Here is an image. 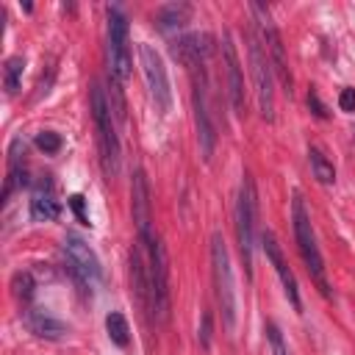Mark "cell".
<instances>
[{"instance_id":"obj_1","label":"cell","mask_w":355,"mask_h":355,"mask_svg":"<svg viewBox=\"0 0 355 355\" xmlns=\"http://www.w3.org/2000/svg\"><path fill=\"white\" fill-rule=\"evenodd\" d=\"M89 103H92V116H94V128H97V144H100V164L105 178L111 180L119 172V139H116V128H114V108L103 92V86L94 80L89 89Z\"/></svg>"},{"instance_id":"obj_2","label":"cell","mask_w":355,"mask_h":355,"mask_svg":"<svg viewBox=\"0 0 355 355\" xmlns=\"http://www.w3.org/2000/svg\"><path fill=\"white\" fill-rule=\"evenodd\" d=\"M291 222H294V239H297L300 255H302V261L308 266V275L316 280L322 294L330 297V286H327V275H324V261H322V252H319V244H316V233H313L311 216H308L305 202H302L300 194H294V200H291Z\"/></svg>"},{"instance_id":"obj_3","label":"cell","mask_w":355,"mask_h":355,"mask_svg":"<svg viewBox=\"0 0 355 355\" xmlns=\"http://www.w3.org/2000/svg\"><path fill=\"white\" fill-rule=\"evenodd\" d=\"M147 280H150V311L155 319L164 324L169 319V263H166V247L161 244L158 236H153L147 244Z\"/></svg>"},{"instance_id":"obj_4","label":"cell","mask_w":355,"mask_h":355,"mask_svg":"<svg viewBox=\"0 0 355 355\" xmlns=\"http://www.w3.org/2000/svg\"><path fill=\"white\" fill-rule=\"evenodd\" d=\"M255 216H258V194L250 172L241 175L239 183V200H236V236H239V250L247 275L252 277V247H255Z\"/></svg>"},{"instance_id":"obj_5","label":"cell","mask_w":355,"mask_h":355,"mask_svg":"<svg viewBox=\"0 0 355 355\" xmlns=\"http://www.w3.org/2000/svg\"><path fill=\"white\" fill-rule=\"evenodd\" d=\"M250 14H252V22H255L258 39H261V44H263V50H266V55H269V61H272L275 75L280 78V83H283V89H286V94H291L294 78H291V69H288V58H286L283 36H280V31H277V28H275V22H272L269 8H266V6H261V3H250Z\"/></svg>"},{"instance_id":"obj_6","label":"cell","mask_w":355,"mask_h":355,"mask_svg":"<svg viewBox=\"0 0 355 355\" xmlns=\"http://www.w3.org/2000/svg\"><path fill=\"white\" fill-rule=\"evenodd\" d=\"M211 266H214V286H216V300L222 311V322L227 330L236 324V283H233V269H230V255L222 233L211 236Z\"/></svg>"},{"instance_id":"obj_7","label":"cell","mask_w":355,"mask_h":355,"mask_svg":"<svg viewBox=\"0 0 355 355\" xmlns=\"http://www.w3.org/2000/svg\"><path fill=\"white\" fill-rule=\"evenodd\" d=\"M108 17V75L116 83H125L130 75V44H128V19L116 6L105 8Z\"/></svg>"},{"instance_id":"obj_8","label":"cell","mask_w":355,"mask_h":355,"mask_svg":"<svg viewBox=\"0 0 355 355\" xmlns=\"http://www.w3.org/2000/svg\"><path fill=\"white\" fill-rule=\"evenodd\" d=\"M250 39V67H252V83H255V100H258V111L263 119H275V89H272V61L258 39L255 31L247 33Z\"/></svg>"},{"instance_id":"obj_9","label":"cell","mask_w":355,"mask_h":355,"mask_svg":"<svg viewBox=\"0 0 355 355\" xmlns=\"http://www.w3.org/2000/svg\"><path fill=\"white\" fill-rule=\"evenodd\" d=\"M64 255H67V272L72 275V280L80 286L83 294L89 291V286L100 283V277H103L100 258L80 236H75V233L64 236Z\"/></svg>"},{"instance_id":"obj_10","label":"cell","mask_w":355,"mask_h":355,"mask_svg":"<svg viewBox=\"0 0 355 355\" xmlns=\"http://www.w3.org/2000/svg\"><path fill=\"white\" fill-rule=\"evenodd\" d=\"M139 64H141V75L150 92V100L155 103V108L161 114H166L172 108V89H169V78H166V67L158 55V50H153L150 44H139Z\"/></svg>"},{"instance_id":"obj_11","label":"cell","mask_w":355,"mask_h":355,"mask_svg":"<svg viewBox=\"0 0 355 355\" xmlns=\"http://www.w3.org/2000/svg\"><path fill=\"white\" fill-rule=\"evenodd\" d=\"M191 103H194V125H197L200 155H202V161L208 164L211 155H214V147H216V128H214V119H211V111H208V100H205V69L200 72V78L194 75V94H191Z\"/></svg>"},{"instance_id":"obj_12","label":"cell","mask_w":355,"mask_h":355,"mask_svg":"<svg viewBox=\"0 0 355 355\" xmlns=\"http://www.w3.org/2000/svg\"><path fill=\"white\" fill-rule=\"evenodd\" d=\"M130 208H133V222L139 230V244H147L155 233H153V205H150V183L147 175L141 169L133 172V183H130Z\"/></svg>"},{"instance_id":"obj_13","label":"cell","mask_w":355,"mask_h":355,"mask_svg":"<svg viewBox=\"0 0 355 355\" xmlns=\"http://www.w3.org/2000/svg\"><path fill=\"white\" fill-rule=\"evenodd\" d=\"M222 58H225V75H227V97L236 116H244V78H241V61L233 44V33L225 31L222 36Z\"/></svg>"},{"instance_id":"obj_14","label":"cell","mask_w":355,"mask_h":355,"mask_svg":"<svg viewBox=\"0 0 355 355\" xmlns=\"http://www.w3.org/2000/svg\"><path fill=\"white\" fill-rule=\"evenodd\" d=\"M261 244H263V252H266V258L272 261V266H275V272H277V277H280V283H283V291H286L288 302L294 305V311H302L297 277H294V272L288 269V263H286V258H283V252H280V244H277L275 233H272V230H263V233H261Z\"/></svg>"},{"instance_id":"obj_15","label":"cell","mask_w":355,"mask_h":355,"mask_svg":"<svg viewBox=\"0 0 355 355\" xmlns=\"http://www.w3.org/2000/svg\"><path fill=\"white\" fill-rule=\"evenodd\" d=\"M22 322H25V327H28L33 336H39V338L55 341V338H64V333H67V324H64L61 319H55L53 313L42 311V308H28V311H22Z\"/></svg>"},{"instance_id":"obj_16","label":"cell","mask_w":355,"mask_h":355,"mask_svg":"<svg viewBox=\"0 0 355 355\" xmlns=\"http://www.w3.org/2000/svg\"><path fill=\"white\" fill-rule=\"evenodd\" d=\"M22 155H25V141L19 136H14L11 144H8V175H6V186H3V202L11 200V194H14L17 186H25L28 183V172H25Z\"/></svg>"},{"instance_id":"obj_17","label":"cell","mask_w":355,"mask_h":355,"mask_svg":"<svg viewBox=\"0 0 355 355\" xmlns=\"http://www.w3.org/2000/svg\"><path fill=\"white\" fill-rule=\"evenodd\" d=\"M61 214V205L58 200L53 197V183L47 178H42L31 194V219L36 222H50V219H58Z\"/></svg>"},{"instance_id":"obj_18","label":"cell","mask_w":355,"mask_h":355,"mask_svg":"<svg viewBox=\"0 0 355 355\" xmlns=\"http://www.w3.org/2000/svg\"><path fill=\"white\" fill-rule=\"evenodd\" d=\"M191 14V6L186 3H169V6H161L155 11V22L161 31H172V28H180Z\"/></svg>"},{"instance_id":"obj_19","label":"cell","mask_w":355,"mask_h":355,"mask_svg":"<svg viewBox=\"0 0 355 355\" xmlns=\"http://www.w3.org/2000/svg\"><path fill=\"white\" fill-rule=\"evenodd\" d=\"M308 161H311V172L313 178L322 183V186H330L336 183V169H333V161L319 150V147H308Z\"/></svg>"},{"instance_id":"obj_20","label":"cell","mask_w":355,"mask_h":355,"mask_svg":"<svg viewBox=\"0 0 355 355\" xmlns=\"http://www.w3.org/2000/svg\"><path fill=\"white\" fill-rule=\"evenodd\" d=\"M105 333H108L111 344H116V347H128V341H130L128 319H125L119 311H111V313L105 316Z\"/></svg>"},{"instance_id":"obj_21","label":"cell","mask_w":355,"mask_h":355,"mask_svg":"<svg viewBox=\"0 0 355 355\" xmlns=\"http://www.w3.org/2000/svg\"><path fill=\"white\" fill-rule=\"evenodd\" d=\"M22 69H25V58H22V55L6 58V67H3V86H6V94H17V92H19Z\"/></svg>"},{"instance_id":"obj_22","label":"cell","mask_w":355,"mask_h":355,"mask_svg":"<svg viewBox=\"0 0 355 355\" xmlns=\"http://www.w3.org/2000/svg\"><path fill=\"white\" fill-rule=\"evenodd\" d=\"M33 288H36V283H33V275L31 272H17L11 277V291H14V297L19 302H31L33 300Z\"/></svg>"},{"instance_id":"obj_23","label":"cell","mask_w":355,"mask_h":355,"mask_svg":"<svg viewBox=\"0 0 355 355\" xmlns=\"http://www.w3.org/2000/svg\"><path fill=\"white\" fill-rule=\"evenodd\" d=\"M266 344H269V352L272 355H288V347H286V341H283V333L277 330V324L275 322H266Z\"/></svg>"},{"instance_id":"obj_24","label":"cell","mask_w":355,"mask_h":355,"mask_svg":"<svg viewBox=\"0 0 355 355\" xmlns=\"http://www.w3.org/2000/svg\"><path fill=\"white\" fill-rule=\"evenodd\" d=\"M36 147H39L42 153L53 155V153L61 150V136H58L55 130H42V133H36Z\"/></svg>"},{"instance_id":"obj_25","label":"cell","mask_w":355,"mask_h":355,"mask_svg":"<svg viewBox=\"0 0 355 355\" xmlns=\"http://www.w3.org/2000/svg\"><path fill=\"white\" fill-rule=\"evenodd\" d=\"M211 330H214V327H211V313L205 311V313H202V322H200V330H197V341H200L202 349L211 347Z\"/></svg>"},{"instance_id":"obj_26","label":"cell","mask_w":355,"mask_h":355,"mask_svg":"<svg viewBox=\"0 0 355 355\" xmlns=\"http://www.w3.org/2000/svg\"><path fill=\"white\" fill-rule=\"evenodd\" d=\"M67 202H69V208L75 211L78 222H80V225H89V216H86V208H83V197H80V194H72Z\"/></svg>"},{"instance_id":"obj_27","label":"cell","mask_w":355,"mask_h":355,"mask_svg":"<svg viewBox=\"0 0 355 355\" xmlns=\"http://www.w3.org/2000/svg\"><path fill=\"white\" fill-rule=\"evenodd\" d=\"M308 108L313 111V116L327 119V108L322 105V100H319V94H316V92H308Z\"/></svg>"},{"instance_id":"obj_28","label":"cell","mask_w":355,"mask_h":355,"mask_svg":"<svg viewBox=\"0 0 355 355\" xmlns=\"http://www.w3.org/2000/svg\"><path fill=\"white\" fill-rule=\"evenodd\" d=\"M338 108L341 111H355V89H341V94H338Z\"/></svg>"}]
</instances>
